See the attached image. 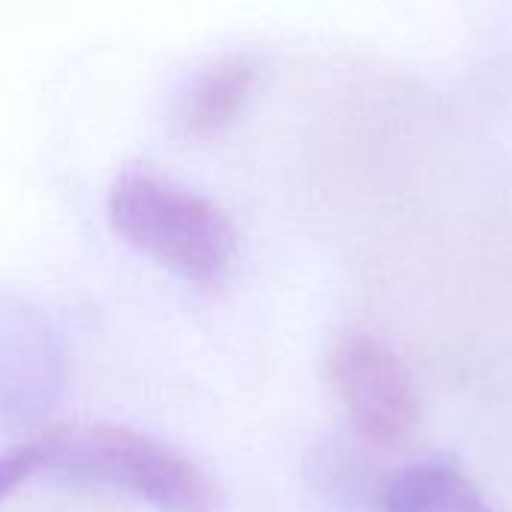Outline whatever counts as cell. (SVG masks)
Masks as SVG:
<instances>
[{
    "instance_id": "1",
    "label": "cell",
    "mask_w": 512,
    "mask_h": 512,
    "mask_svg": "<svg viewBox=\"0 0 512 512\" xmlns=\"http://www.w3.org/2000/svg\"><path fill=\"white\" fill-rule=\"evenodd\" d=\"M108 222L120 240L186 282H216L237 255L228 213L147 165L123 168L114 177Z\"/></svg>"
},
{
    "instance_id": "2",
    "label": "cell",
    "mask_w": 512,
    "mask_h": 512,
    "mask_svg": "<svg viewBox=\"0 0 512 512\" xmlns=\"http://www.w3.org/2000/svg\"><path fill=\"white\" fill-rule=\"evenodd\" d=\"M45 441V471L72 483L129 495L156 512L219 510V489L204 468L129 426H60L45 432Z\"/></svg>"
},
{
    "instance_id": "3",
    "label": "cell",
    "mask_w": 512,
    "mask_h": 512,
    "mask_svg": "<svg viewBox=\"0 0 512 512\" xmlns=\"http://www.w3.org/2000/svg\"><path fill=\"white\" fill-rule=\"evenodd\" d=\"M330 384L360 444L372 450L405 447L420 426V390L408 363L381 339L342 336L330 351Z\"/></svg>"
},
{
    "instance_id": "4",
    "label": "cell",
    "mask_w": 512,
    "mask_h": 512,
    "mask_svg": "<svg viewBox=\"0 0 512 512\" xmlns=\"http://www.w3.org/2000/svg\"><path fill=\"white\" fill-rule=\"evenodd\" d=\"M69 357L57 324L30 300L0 294V429L42 426L66 393Z\"/></svg>"
},
{
    "instance_id": "5",
    "label": "cell",
    "mask_w": 512,
    "mask_h": 512,
    "mask_svg": "<svg viewBox=\"0 0 512 512\" xmlns=\"http://www.w3.org/2000/svg\"><path fill=\"white\" fill-rule=\"evenodd\" d=\"M258 60L252 54H222L204 63L186 84L177 102V126L189 141H210L231 129L246 111L255 84Z\"/></svg>"
},
{
    "instance_id": "6",
    "label": "cell",
    "mask_w": 512,
    "mask_h": 512,
    "mask_svg": "<svg viewBox=\"0 0 512 512\" xmlns=\"http://www.w3.org/2000/svg\"><path fill=\"white\" fill-rule=\"evenodd\" d=\"M378 512H492V507L459 465L429 459L387 474Z\"/></svg>"
},
{
    "instance_id": "7",
    "label": "cell",
    "mask_w": 512,
    "mask_h": 512,
    "mask_svg": "<svg viewBox=\"0 0 512 512\" xmlns=\"http://www.w3.org/2000/svg\"><path fill=\"white\" fill-rule=\"evenodd\" d=\"M312 486L336 507L348 512H378L387 474L375 471V462L345 438L321 441L309 456Z\"/></svg>"
},
{
    "instance_id": "8",
    "label": "cell",
    "mask_w": 512,
    "mask_h": 512,
    "mask_svg": "<svg viewBox=\"0 0 512 512\" xmlns=\"http://www.w3.org/2000/svg\"><path fill=\"white\" fill-rule=\"evenodd\" d=\"M45 465H48V441H45V435L0 453V504L9 501L18 492V486H24L30 477L42 474Z\"/></svg>"
}]
</instances>
